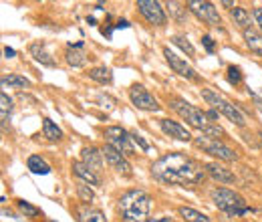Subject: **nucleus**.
<instances>
[{
    "instance_id": "f257e3e1",
    "label": "nucleus",
    "mask_w": 262,
    "mask_h": 222,
    "mask_svg": "<svg viewBox=\"0 0 262 222\" xmlns=\"http://www.w3.org/2000/svg\"><path fill=\"white\" fill-rule=\"evenodd\" d=\"M152 176L165 182V184H176V186H186V184H200L204 182L206 170L192 160L186 154L173 152V154H165L152 166Z\"/></svg>"
},
{
    "instance_id": "f03ea898",
    "label": "nucleus",
    "mask_w": 262,
    "mask_h": 222,
    "mask_svg": "<svg viewBox=\"0 0 262 222\" xmlns=\"http://www.w3.org/2000/svg\"><path fill=\"white\" fill-rule=\"evenodd\" d=\"M152 198L143 190H129L119 198V212L123 222H154L150 220Z\"/></svg>"
},
{
    "instance_id": "7ed1b4c3",
    "label": "nucleus",
    "mask_w": 262,
    "mask_h": 222,
    "mask_svg": "<svg viewBox=\"0 0 262 222\" xmlns=\"http://www.w3.org/2000/svg\"><path fill=\"white\" fill-rule=\"evenodd\" d=\"M210 196H212V202L216 204V208H220L222 212H226L230 216H244L250 212V208L246 206V200L234 190L216 188V190H212Z\"/></svg>"
},
{
    "instance_id": "20e7f679",
    "label": "nucleus",
    "mask_w": 262,
    "mask_h": 222,
    "mask_svg": "<svg viewBox=\"0 0 262 222\" xmlns=\"http://www.w3.org/2000/svg\"><path fill=\"white\" fill-rule=\"evenodd\" d=\"M167 103H169V107L176 111L182 119H186L190 125H194V127H198V129H202V131L212 123L208 119V115H206V111L194 107L192 103H188V101L182 99V97H169Z\"/></svg>"
},
{
    "instance_id": "39448f33",
    "label": "nucleus",
    "mask_w": 262,
    "mask_h": 222,
    "mask_svg": "<svg viewBox=\"0 0 262 222\" xmlns=\"http://www.w3.org/2000/svg\"><path fill=\"white\" fill-rule=\"evenodd\" d=\"M202 99L212 105L214 109H218L222 115H226L234 125H238V127H244L246 125V119H244V115H242V111L240 107H236V105H232L230 101H226L222 95H218L216 91H212V89H202Z\"/></svg>"
},
{
    "instance_id": "423d86ee",
    "label": "nucleus",
    "mask_w": 262,
    "mask_h": 222,
    "mask_svg": "<svg viewBox=\"0 0 262 222\" xmlns=\"http://www.w3.org/2000/svg\"><path fill=\"white\" fill-rule=\"evenodd\" d=\"M194 144L200 150H204L206 154L222 160V162H234V160H238L236 150H232L230 146H226L222 140H214V137H208V135H200V137L194 140Z\"/></svg>"
},
{
    "instance_id": "0eeeda50",
    "label": "nucleus",
    "mask_w": 262,
    "mask_h": 222,
    "mask_svg": "<svg viewBox=\"0 0 262 222\" xmlns=\"http://www.w3.org/2000/svg\"><path fill=\"white\" fill-rule=\"evenodd\" d=\"M105 137H107V144L113 146L115 150H119L123 156H133L135 154L131 133L125 131L121 125H109V127H105Z\"/></svg>"
},
{
    "instance_id": "6e6552de",
    "label": "nucleus",
    "mask_w": 262,
    "mask_h": 222,
    "mask_svg": "<svg viewBox=\"0 0 262 222\" xmlns=\"http://www.w3.org/2000/svg\"><path fill=\"white\" fill-rule=\"evenodd\" d=\"M188 10H190L196 18L204 20L210 26H220V24H222V18H220V14H218V8H216L212 2H206V0H190V2H188Z\"/></svg>"
},
{
    "instance_id": "1a4fd4ad",
    "label": "nucleus",
    "mask_w": 262,
    "mask_h": 222,
    "mask_svg": "<svg viewBox=\"0 0 262 222\" xmlns=\"http://www.w3.org/2000/svg\"><path fill=\"white\" fill-rule=\"evenodd\" d=\"M129 99L131 103L137 107V109H143V111H157L159 109V103L157 99L143 87V85H131L129 89Z\"/></svg>"
},
{
    "instance_id": "9d476101",
    "label": "nucleus",
    "mask_w": 262,
    "mask_h": 222,
    "mask_svg": "<svg viewBox=\"0 0 262 222\" xmlns=\"http://www.w3.org/2000/svg\"><path fill=\"white\" fill-rule=\"evenodd\" d=\"M137 8L141 12V16L150 22V24H156V26H163L165 24V12L161 8V4L156 0H137Z\"/></svg>"
},
{
    "instance_id": "9b49d317",
    "label": "nucleus",
    "mask_w": 262,
    "mask_h": 222,
    "mask_svg": "<svg viewBox=\"0 0 262 222\" xmlns=\"http://www.w3.org/2000/svg\"><path fill=\"white\" fill-rule=\"evenodd\" d=\"M163 57H165V61H167V65L178 73V75H182V77H186V79H190V81H198L200 77H198V73L182 59V57H178L173 51H169V47H165L163 49Z\"/></svg>"
},
{
    "instance_id": "f8f14e48",
    "label": "nucleus",
    "mask_w": 262,
    "mask_h": 222,
    "mask_svg": "<svg viewBox=\"0 0 262 222\" xmlns=\"http://www.w3.org/2000/svg\"><path fill=\"white\" fill-rule=\"evenodd\" d=\"M101 152H103V158L109 162V166L113 168V170H117V172H119V174H123V176H131V174H133L131 164L127 162V158H125L119 150H115L113 146H109V144H107Z\"/></svg>"
},
{
    "instance_id": "ddd939ff",
    "label": "nucleus",
    "mask_w": 262,
    "mask_h": 222,
    "mask_svg": "<svg viewBox=\"0 0 262 222\" xmlns=\"http://www.w3.org/2000/svg\"><path fill=\"white\" fill-rule=\"evenodd\" d=\"M159 127H161L163 133H167L169 137H176V140H180V142H190V140H192V133H190L184 125H180L178 121L159 119Z\"/></svg>"
},
{
    "instance_id": "4468645a",
    "label": "nucleus",
    "mask_w": 262,
    "mask_h": 222,
    "mask_svg": "<svg viewBox=\"0 0 262 222\" xmlns=\"http://www.w3.org/2000/svg\"><path fill=\"white\" fill-rule=\"evenodd\" d=\"M204 170H206V174H208L210 178H214V180L220 182V184H234V182H236V176H234L228 168L220 166V164H216V162L206 164Z\"/></svg>"
},
{
    "instance_id": "2eb2a0df",
    "label": "nucleus",
    "mask_w": 262,
    "mask_h": 222,
    "mask_svg": "<svg viewBox=\"0 0 262 222\" xmlns=\"http://www.w3.org/2000/svg\"><path fill=\"white\" fill-rule=\"evenodd\" d=\"M81 158H83V164L87 168H91L93 172H99L103 168V152L97 150V148H83Z\"/></svg>"
},
{
    "instance_id": "dca6fc26",
    "label": "nucleus",
    "mask_w": 262,
    "mask_h": 222,
    "mask_svg": "<svg viewBox=\"0 0 262 222\" xmlns=\"http://www.w3.org/2000/svg\"><path fill=\"white\" fill-rule=\"evenodd\" d=\"M73 172H75V176L81 178L85 184H89V186H101V178H99L91 168L85 166L83 162H73Z\"/></svg>"
},
{
    "instance_id": "f3484780",
    "label": "nucleus",
    "mask_w": 262,
    "mask_h": 222,
    "mask_svg": "<svg viewBox=\"0 0 262 222\" xmlns=\"http://www.w3.org/2000/svg\"><path fill=\"white\" fill-rule=\"evenodd\" d=\"M31 55L35 57L37 63H41L45 67H54V59L45 51V45L43 43H33L31 45Z\"/></svg>"
},
{
    "instance_id": "a211bd4d",
    "label": "nucleus",
    "mask_w": 262,
    "mask_h": 222,
    "mask_svg": "<svg viewBox=\"0 0 262 222\" xmlns=\"http://www.w3.org/2000/svg\"><path fill=\"white\" fill-rule=\"evenodd\" d=\"M65 61L71 67H83L87 61V53L83 51V47H69L65 53Z\"/></svg>"
},
{
    "instance_id": "6ab92c4d",
    "label": "nucleus",
    "mask_w": 262,
    "mask_h": 222,
    "mask_svg": "<svg viewBox=\"0 0 262 222\" xmlns=\"http://www.w3.org/2000/svg\"><path fill=\"white\" fill-rule=\"evenodd\" d=\"M244 41H246V47H248L252 53L262 57V35H258L254 29H246V31H244Z\"/></svg>"
},
{
    "instance_id": "aec40b11",
    "label": "nucleus",
    "mask_w": 262,
    "mask_h": 222,
    "mask_svg": "<svg viewBox=\"0 0 262 222\" xmlns=\"http://www.w3.org/2000/svg\"><path fill=\"white\" fill-rule=\"evenodd\" d=\"M230 16H232L234 24H238L242 31L250 29V12H248L246 8H242V6H234V8H232V12H230Z\"/></svg>"
},
{
    "instance_id": "412c9836",
    "label": "nucleus",
    "mask_w": 262,
    "mask_h": 222,
    "mask_svg": "<svg viewBox=\"0 0 262 222\" xmlns=\"http://www.w3.org/2000/svg\"><path fill=\"white\" fill-rule=\"evenodd\" d=\"M26 166H28V170H31L33 174H37V176H47V174H51V166H49L41 156H31V158L26 160Z\"/></svg>"
},
{
    "instance_id": "4be33fe9",
    "label": "nucleus",
    "mask_w": 262,
    "mask_h": 222,
    "mask_svg": "<svg viewBox=\"0 0 262 222\" xmlns=\"http://www.w3.org/2000/svg\"><path fill=\"white\" fill-rule=\"evenodd\" d=\"M0 83H2V89H6V87H14V89L31 87V81L24 79V77H20V75H8V77H2Z\"/></svg>"
},
{
    "instance_id": "5701e85b",
    "label": "nucleus",
    "mask_w": 262,
    "mask_h": 222,
    "mask_svg": "<svg viewBox=\"0 0 262 222\" xmlns=\"http://www.w3.org/2000/svg\"><path fill=\"white\" fill-rule=\"evenodd\" d=\"M43 131H45V137L49 140V142H59V140H63V131H61V127L59 125H54L52 123V119H43Z\"/></svg>"
},
{
    "instance_id": "b1692460",
    "label": "nucleus",
    "mask_w": 262,
    "mask_h": 222,
    "mask_svg": "<svg viewBox=\"0 0 262 222\" xmlns=\"http://www.w3.org/2000/svg\"><path fill=\"white\" fill-rule=\"evenodd\" d=\"M89 77H91L93 81L101 83V85H109V83L113 81V75H111V71H109L107 67H93V69L89 71Z\"/></svg>"
},
{
    "instance_id": "393cba45",
    "label": "nucleus",
    "mask_w": 262,
    "mask_h": 222,
    "mask_svg": "<svg viewBox=\"0 0 262 222\" xmlns=\"http://www.w3.org/2000/svg\"><path fill=\"white\" fill-rule=\"evenodd\" d=\"M180 216L186 222H210V218L206 214H202V212H198L194 208H188V206H182L180 208Z\"/></svg>"
},
{
    "instance_id": "a878e982",
    "label": "nucleus",
    "mask_w": 262,
    "mask_h": 222,
    "mask_svg": "<svg viewBox=\"0 0 262 222\" xmlns=\"http://www.w3.org/2000/svg\"><path fill=\"white\" fill-rule=\"evenodd\" d=\"M188 4H182V2H167V8H169V12H171V16L178 20V22H184L186 20V16H188V8H186Z\"/></svg>"
},
{
    "instance_id": "bb28decb",
    "label": "nucleus",
    "mask_w": 262,
    "mask_h": 222,
    "mask_svg": "<svg viewBox=\"0 0 262 222\" xmlns=\"http://www.w3.org/2000/svg\"><path fill=\"white\" fill-rule=\"evenodd\" d=\"M171 43H173L176 47H180V49H182L186 55H190V57L196 55V49L192 47V43H190L186 37H182V35H176V37H171Z\"/></svg>"
},
{
    "instance_id": "cd10ccee",
    "label": "nucleus",
    "mask_w": 262,
    "mask_h": 222,
    "mask_svg": "<svg viewBox=\"0 0 262 222\" xmlns=\"http://www.w3.org/2000/svg\"><path fill=\"white\" fill-rule=\"evenodd\" d=\"M10 111H12V101H10L8 95L2 91V93H0V117H2V125H6V119H8Z\"/></svg>"
},
{
    "instance_id": "c85d7f7f",
    "label": "nucleus",
    "mask_w": 262,
    "mask_h": 222,
    "mask_svg": "<svg viewBox=\"0 0 262 222\" xmlns=\"http://www.w3.org/2000/svg\"><path fill=\"white\" fill-rule=\"evenodd\" d=\"M16 206H18V210H20L26 218H35V216H39V214H41V208H37V206H33V204H28L26 200H18V202H16Z\"/></svg>"
},
{
    "instance_id": "c756f323",
    "label": "nucleus",
    "mask_w": 262,
    "mask_h": 222,
    "mask_svg": "<svg viewBox=\"0 0 262 222\" xmlns=\"http://www.w3.org/2000/svg\"><path fill=\"white\" fill-rule=\"evenodd\" d=\"M77 194H79V198H81V202H85V204H89V202H93V198H95V194H93V190L89 188V184H79L77 186Z\"/></svg>"
},
{
    "instance_id": "7c9ffc66",
    "label": "nucleus",
    "mask_w": 262,
    "mask_h": 222,
    "mask_svg": "<svg viewBox=\"0 0 262 222\" xmlns=\"http://www.w3.org/2000/svg\"><path fill=\"white\" fill-rule=\"evenodd\" d=\"M81 222H107L105 214L101 210H83L81 212Z\"/></svg>"
},
{
    "instance_id": "2f4dec72",
    "label": "nucleus",
    "mask_w": 262,
    "mask_h": 222,
    "mask_svg": "<svg viewBox=\"0 0 262 222\" xmlns=\"http://www.w3.org/2000/svg\"><path fill=\"white\" fill-rule=\"evenodd\" d=\"M204 135H208V137H214V140H222L226 133H224V129H222L220 125H216V123H210L208 127L204 129Z\"/></svg>"
},
{
    "instance_id": "473e14b6",
    "label": "nucleus",
    "mask_w": 262,
    "mask_h": 222,
    "mask_svg": "<svg viewBox=\"0 0 262 222\" xmlns=\"http://www.w3.org/2000/svg\"><path fill=\"white\" fill-rule=\"evenodd\" d=\"M242 81V71H240V67H234V65H230L228 67V83H232V85H238Z\"/></svg>"
},
{
    "instance_id": "72a5a7b5",
    "label": "nucleus",
    "mask_w": 262,
    "mask_h": 222,
    "mask_svg": "<svg viewBox=\"0 0 262 222\" xmlns=\"http://www.w3.org/2000/svg\"><path fill=\"white\" fill-rule=\"evenodd\" d=\"M131 140H133V144H137V146H139L143 152H150V144H148V142H145V140H143L139 133H131Z\"/></svg>"
},
{
    "instance_id": "f704fd0d",
    "label": "nucleus",
    "mask_w": 262,
    "mask_h": 222,
    "mask_svg": "<svg viewBox=\"0 0 262 222\" xmlns=\"http://www.w3.org/2000/svg\"><path fill=\"white\" fill-rule=\"evenodd\" d=\"M202 45H204V49H206L208 53H214V39H212V37L206 35V37L202 39Z\"/></svg>"
},
{
    "instance_id": "c9c22d12",
    "label": "nucleus",
    "mask_w": 262,
    "mask_h": 222,
    "mask_svg": "<svg viewBox=\"0 0 262 222\" xmlns=\"http://www.w3.org/2000/svg\"><path fill=\"white\" fill-rule=\"evenodd\" d=\"M206 115H208V119H210V121L214 123V121H218V117H220V111H218V109H214V107H212V109H210V111H206Z\"/></svg>"
},
{
    "instance_id": "e433bc0d",
    "label": "nucleus",
    "mask_w": 262,
    "mask_h": 222,
    "mask_svg": "<svg viewBox=\"0 0 262 222\" xmlns=\"http://www.w3.org/2000/svg\"><path fill=\"white\" fill-rule=\"evenodd\" d=\"M254 18H256V22L260 24V29H262V6L254 8Z\"/></svg>"
},
{
    "instance_id": "4c0bfd02",
    "label": "nucleus",
    "mask_w": 262,
    "mask_h": 222,
    "mask_svg": "<svg viewBox=\"0 0 262 222\" xmlns=\"http://www.w3.org/2000/svg\"><path fill=\"white\" fill-rule=\"evenodd\" d=\"M252 103L256 105V109L262 111V97H258V95H252Z\"/></svg>"
},
{
    "instance_id": "58836bf2",
    "label": "nucleus",
    "mask_w": 262,
    "mask_h": 222,
    "mask_svg": "<svg viewBox=\"0 0 262 222\" xmlns=\"http://www.w3.org/2000/svg\"><path fill=\"white\" fill-rule=\"evenodd\" d=\"M113 29H129V22L127 20H117V24Z\"/></svg>"
},
{
    "instance_id": "ea45409f",
    "label": "nucleus",
    "mask_w": 262,
    "mask_h": 222,
    "mask_svg": "<svg viewBox=\"0 0 262 222\" xmlns=\"http://www.w3.org/2000/svg\"><path fill=\"white\" fill-rule=\"evenodd\" d=\"M4 55L8 57V59H12V57L16 55V51H14V49H10V47H6V49H4Z\"/></svg>"
},
{
    "instance_id": "a19ab883",
    "label": "nucleus",
    "mask_w": 262,
    "mask_h": 222,
    "mask_svg": "<svg viewBox=\"0 0 262 222\" xmlns=\"http://www.w3.org/2000/svg\"><path fill=\"white\" fill-rule=\"evenodd\" d=\"M101 33H103V37H107V39H111V33H113V29H101Z\"/></svg>"
},
{
    "instance_id": "79ce46f5",
    "label": "nucleus",
    "mask_w": 262,
    "mask_h": 222,
    "mask_svg": "<svg viewBox=\"0 0 262 222\" xmlns=\"http://www.w3.org/2000/svg\"><path fill=\"white\" fill-rule=\"evenodd\" d=\"M222 6H226V8H234V2H230V0H224V2H222Z\"/></svg>"
},
{
    "instance_id": "37998d69",
    "label": "nucleus",
    "mask_w": 262,
    "mask_h": 222,
    "mask_svg": "<svg viewBox=\"0 0 262 222\" xmlns=\"http://www.w3.org/2000/svg\"><path fill=\"white\" fill-rule=\"evenodd\" d=\"M157 222H176L173 218H169V216H163V218H159Z\"/></svg>"
}]
</instances>
